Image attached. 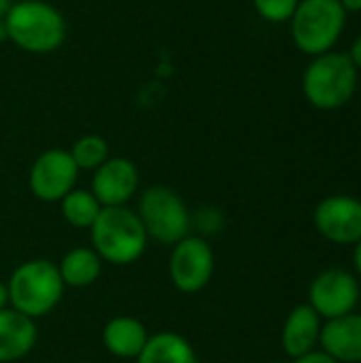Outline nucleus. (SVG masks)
Returning a JSON list of instances; mask_svg holds the SVG:
<instances>
[{"label":"nucleus","instance_id":"f257e3e1","mask_svg":"<svg viewBox=\"0 0 361 363\" xmlns=\"http://www.w3.org/2000/svg\"><path fill=\"white\" fill-rule=\"evenodd\" d=\"M9 40L26 53L47 55L57 51L68 34L62 11L47 0L13 2L4 15Z\"/></svg>","mask_w":361,"mask_h":363},{"label":"nucleus","instance_id":"f03ea898","mask_svg":"<svg viewBox=\"0 0 361 363\" xmlns=\"http://www.w3.org/2000/svg\"><path fill=\"white\" fill-rule=\"evenodd\" d=\"M360 70L349 53L328 51L315 55L302 74V94L319 111H336L351 102L357 89Z\"/></svg>","mask_w":361,"mask_h":363},{"label":"nucleus","instance_id":"7ed1b4c3","mask_svg":"<svg viewBox=\"0 0 361 363\" xmlns=\"http://www.w3.org/2000/svg\"><path fill=\"white\" fill-rule=\"evenodd\" d=\"M89 232L94 251L113 266L138 262L149 240L138 215L128 206H104Z\"/></svg>","mask_w":361,"mask_h":363},{"label":"nucleus","instance_id":"20e7f679","mask_svg":"<svg viewBox=\"0 0 361 363\" xmlns=\"http://www.w3.org/2000/svg\"><path fill=\"white\" fill-rule=\"evenodd\" d=\"M64 287L57 266L49 259L23 262L13 270L6 283L11 306L30 319L49 315L60 304Z\"/></svg>","mask_w":361,"mask_h":363},{"label":"nucleus","instance_id":"39448f33","mask_svg":"<svg viewBox=\"0 0 361 363\" xmlns=\"http://www.w3.org/2000/svg\"><path fill=\"white\" fill-rule=\"evenodd\" d=\"M345 23L347 11L338 0H300L289 19L291 40L302 53L315 57L336 47Z\"/></svg>","mask_w":361,"mask_h":363},{"label":"nucleus","instance_id":"423d86ee","mask_svg":"<svg viewBox=\"0 0 361 363\" xmlns=\"http://www.w3.org/2000/svg\"><path fill=\"white\" fill-rule=\"evenodd\" d=\"M136 215L147 236L162 245H177L189 236L191 215L183 198L166 185H153L145 189Z\"/></svg>","mask_w":361,"mask_h":363},{"label":"nucleus","instance_id":"0eeeda50","mask_svg":"<svg viewBox=\"0 0 361 363\" xmlns=\"http://www.w3.org/2000/svg\"><path fill=\"white\" fill-rule=\"evenodd\" d=\"M172 285L183 294L202 291L215 272V255L211 245L200 236H185L172 249L168 264Z\"/></svg>","mask_w":361,"mask_h":363},{"label":"nucleus","instance_id":"6e6552de","mask_svg":"<svg viewBox=\"0 0 361 363\" xmlns=\"http://www.w3.org/2000/svg\"><path fill=\"white\" fill-rule=\"evenodd\" d=\"M79 168L66 149H47L30 166L28 185L36 200L60 202L77 185Z\"/></svg>","mask_w":361,"mask_h":363},{"label":"nucleus","instance_id":"1a4fd4ad","mask_svg":"<svg viewBox=\"0 0 361 363\" xmlns=\"http://www.w3.org/2000/svg\"><path fill=\"white\" fill-rule=\"evenodd\" d=\"M360 302L357 279L340 268L321 272L309 289V304L323 319H338L355 311Z\"/></svg>","mask_w":361,"mask_h":363},{"label":"nucleus","instance_id":"9d476101","mask_svg":"<svg viewBox=\"0 0 361 363\" xmlns=\"http://www.w3.org/2000/svg\"><path fill=\"white\" fill-rule=\"evenodd\" d=\"M317 232L336 245H357L361 240V202L351 196H330L315 208Z\"/></svg>","mask_w":361,"mask_h":363},{"label":"nucleus","instance_id":"9b49d317","mask_svg":"<svg viewBox=\"0 0 361 363\" xmlns=\"http://www.w3.org/2000/svg\"><path fill=\"white\" fill-rule=\"evenodd\" d=\"M138 168L128 157H109L94 170L91 194L104 206H126L138 191Z\"/></svg>","mask_w":361,"mask_h":363},{"label":"nucleus","instance_id":"f8f14e48","mask_svg":"<svg viewBox=\"0 0 361 363\" xmlns=\"http://www.w3.org/2000/svg\"><path fill=\"white\" fill-rule=\"evenodd\" d=\"M323 351L343 363H361V315L349 313L330 319L319 338Z\"/></svg>","mask_w":361,"mask_h":363},{"label":"nucleus","instance_id":"ddd939ff","mask_svg":"<svg viewBox=\"0 0 361 363\" xmlns=\"http://www.w3.org/2000/svg\"><path fill=\"white\" fill-rule=\"evenodd\" d=\"M38 332L34 319L15 308L0 311V363H11L26 357L36 345Z\"/></svg>","mask_w":361,"mask_h":363},{"label":"nucleus","instance_id":"4468645a","mask_svg":"<svg viewBox=\"0 0 361 363\" xmlns=\"http://www.w3.org/2000/svg\"><path fill=\"white\" fill-rule=\"evenodd\" d=\"M319 338H321V317L313 311L311 304L296 306L283 325L281 340H283L285 353L291 359L302 357V355L315 351Z\"/></svg>","mask_w":361,"mask_h":363},{"label":"nucleus","instance_id":"2eb2a0df","mask_svg":"<svg viewBox=\"0 0 361 363\" xmlns=\"http://www.w3.org/2000/svg\"><path fill=\"white\" fill-rule=\"evenodd\" d=\"M102 340L111 355L121 357V359H136L140 351L145 349L149 334H147V328L138 319L121 315V317L111 319L104 325Z\"/></svg>","mask_w":361,"mask_h":363},{"label":"nucleus","instance_id":"dca6fc26","mask_svg":"<svg viewBox=\"0 0 361 363\" xmlns=\"http://www.w3.org/2000/svg\"><path fill=\"white\" fill-rule=\"evenodd\" d=\"M138 363H198L191 342L174 332H160L149 336L145 349L136 357Z\"/></svg>","mask_w":361,"mask_h":363},{"label":"nucleus","instance_id":"f3484780","mask_svg":"<svg viewBox=\"0 0 361 363\" xmlns=\"http://www.w3.org/2000/svg\"><path fill=\"white\" fill-rule=\"evenodd\" d=\"M60 277L64 281L66 287H89L94 285L98 279H100V272H102V259L100 255L94 251V249H87V247H77L72 251H68L60 266Z\"/></svg>","mask_w":361,"mask_h":363},{"label":"nucleus","instance_id":"a211bd4d","mask_svg":"<svg viewBox=\"0 0 361 363\" xmlns=\"http://www.w3.org/2000/svg\"><path fill=\"white\" fill-rule=\"evenodd\" d=\"M60 204L64 221L77 230H89L102 211V204L96 200V196L85 189H72L60 200Z\"/></svg>","mask_w":361,"mask_h":363},{"label":"nucleus","instance_id":"6ab92c4d","mask_svg":"<svg viewBox=\"0 0 361 363\" xmlns=\"http://www.w3.org/2000/svg\"><path fill=\"white\" fill-rule=\"evenodd\" d=\"M79 170H96L109 160V143L98 134H85L68 151Z\"/></svg>","mask_w":361,"mask_h":363},{"label":"nucleus","instance_id":"aec40b11","mask_svg":"<svg viewBox=\"0 0 361 363\" xmlns=\"http://www.w3.org/2000/svg\"><path fill=\"white\" fill-rule=\"evenodd\" d=\"M253 9L264 21L270 23H285L291 19L300 0H251Z\"/></svg>","mask_w":361,"mask_h":363},{"label":"nucleus","instance_id":"412c9836","mask_svg":"<svg viewBox=\"0 0 361 363\" xmlns=\"http://www.w3.org/2000/svg\"><path fill=\"white\" fill-rule=\"evenodd\" d=\"M294 363H338L334 357H330L326 351H311L302 357H296Z\"/></svg>","mask_w":361,"mask_h":363},{"label":"nucleus","instance_id":"4be33fe9","mask_svg":"<svg viewBox=\"0 0 361 363\" xmlns=\"http://www.w3.org/2000/svg\"><path fill=\"white\" fill-rule=\"evenodd\" d=\"M349 57H351V62L355 64V68L361 70V34L353 40V45H351V51H349Z\"/></svg>","mask_w":361,"mask_h":363},{"label":"nucleus","instance_id":"5701e85b","mask_svg":"<svg viewBox=\"0 0 361 363\" xmlns=\"http://www.w3.org/2000/svg\"><path fill=\"white\" fill-rule=\"evenodd\" d=\"M338 2L347 13H360L361 11V0H338Z\"/></svg>","mask_w":361,"mask_h":363},{"label":"nucleus","instance_id":"b1692460","mask_svg":"<svg viewBox=\"0 0 361 363\" xmlns=\"http://www.w3.org/2000/svg\"><path fill=\"white\" fill-rule=\"evenodd\" d=\"M6 304H9V289L4 283H0V311H4Z\"/></svg>","mask_w":361,"mask_h":363},{"label":"nucleus","instance_id":"393cba45","mask_svg":"<svg viewBox=\"0 0 361 363\" xmlns=\"http://www.w3.org/2000/svg\"><path fill=\"white\" fill-rule=\"evenodd\" d=\"M355 268H357V274L361 277V240L355 245Z\"/></svg>","mask_w":361,"mask_h":363},{"label":"nucleus","instance_id":"a878e982","mask_svg":"<svg viewBox=\"0 0 361 363\" xmlns=\"http://www.w3.org/2000/svg\"><path fill=\"white\" fill-rule=\"evenodd\" d=\"M11 6H13V0H0V17H4Z\"/></svg>","mask_w":361,"mask_h":363},{"label":"nucleus","instance_id":"bb28decb","mask_svg":"<svg viewBox=\"0 0 361 363\" xmlns=\"http://www.w3.org/2000/svg\"><path fill=\"white\" fill-rule=\"evenodd\" d=\"M2 40H9V34H6V23H4V17H0V43Z\"/></svg>","mask_w":361,"mask_h":363},{"label":"nucleus","instance_id":"cd10ccee","mask_svg":"<svg viewBox=\"0 0 361 363\" xmlns=\"http://www.w3.org/2000/svg\"><path fill=\"white\" fill-rule=\"evenodd\" d=\"M13 2H28V0H13Z\"/></svg>","mask_w":361,"mask_h":363},{"label":"nucleus","instance_id":"c85d7f7f","mask_svg":"<svg viewBox=\"0 0 361 363\" xmlns=\"http://www.w3.org/2000/svg\"><path fill=\"white\" fill-rule=\"evenodd\" d=\"M272 363H283V362H272Z\"/></svg>","mask_w":361,"mask_h":363}]
</instances>
